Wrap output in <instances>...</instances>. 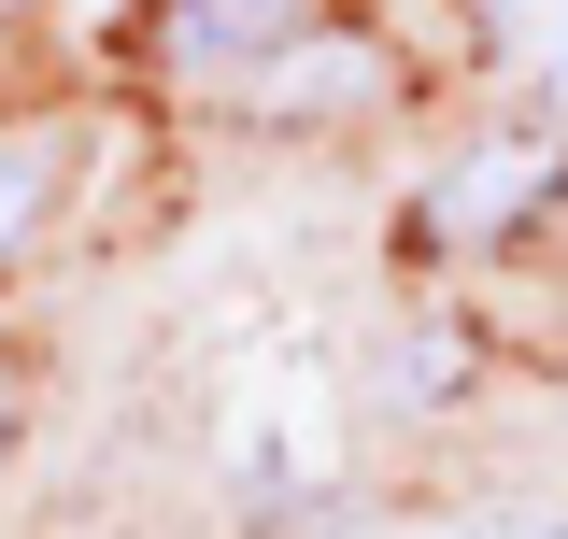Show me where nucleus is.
Wrapping results in <instances>:
<instances>
[{
  "instance_id": "nucleus-4",
  "label": "nucleus",
  "mask_w": 568,
  "mask_h": 539,
  "mask_svg": "<svg viewBox=\"0 0 568 539\" xmlns=\"http://www.w3.org/2000/svg\"><path fill=\"white\" fill-rule=\"evenodd\" d=\"M43 200H58V142H43V129H0V256L43 227Z\"/></svg>"
},
{
  "instance_id": "nucleus-5",
  "label": "nucleus",
  "mask_w": 568,
  "mask_h": 539,
  "mask_svg": "<svg viewBox=\"0 0 568 539\" xmlns=\"http://www.w3.org/2000/svg\"><path fill=\"white\" fill-rule=\"evenodd\" d=\"M369 85H384L369 43H327V58H298V71L271 58V100H298V114H342V100H369Z\"/></svg>"
},
{
  "instance_id": "nucleus-3",
  "label": "nucleus",
  "mask_w": 568,
  "mask_h": 539,
  "mask_svg": "<svg viewBox=\"0 0 568 539\" xmlns=\"http://www.w3.org/2000/svg\"><path fill=\"white\" fill-rule=\"evenodd\" d=\"M484 58L511 71L526 100L568 114V0H484Z\"/></svg>"
},
{
  "instance_id": "nucleus-6",
  "label": "nucleus",
  "mask_w": 568,
  "mask_h": 539,
  "mask_svg": "<svg viewBox=\"0 0 568 539\" xmlns=\"http://www.w3.org/2000/svg\"><path fill=\"white\" fill-rule=\"evenodd\" d=\"M469 539H568V526H469Z\"/></svg>"
},
{
  "instance_id": "nucleus-7",
  "label": "nucleus",
  "mask_w": 568,
  "mask_h": 539,
  "mask_svg": "<svg viewBox=\"0 0 568 539\" xmlns=\"http://www.w3.org/2000/svg\"><path fill=\"white\" fill-rule=\"evenodd\" d=\"M0 411H14V384H0Z\"/></svg>"
},
{
  "instance_id": "nucleus-1",
  "label": "nucleus",
  "mask_w": 568,
  "mask_h": 539,
  "mask_svg": "<svg viewBox=\"0 0 568 539\" xmlns=\"http://www.w3.org/2000/svg\"><path fill=\"white\" fill-rule=\"evenodd\" d=\"M313 29V0H156V58L171 71H271Z\"/></svg>"
},
{
  "instance_id": "nucleus-2",
  "label": "nucleus",
  "mask_w": 568,
  "mask_h": 539,
  "mask_svg": "<svg viewBox=\"0 0 568 539\" xmlns=\"http://www.w3.org/2000/svg\"><path fill=\"white\" fill-rule=\"evenodd\" d=\"M540 185H568V156H555V142H497V156H469V171L440 185L426 242H497V227H511V213L540 200Z\"/></svg>"
}]
</instances>
